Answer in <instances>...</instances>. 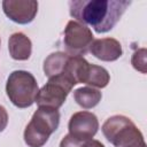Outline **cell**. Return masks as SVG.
Listing matches in <instances>:
<instances>
[{"label": "cell", "mask_w": 147, "mask_h": 147, "mask_svg": "<svg viewBox=\"0 0 147 147\" xmlns=\"http://www.w3.org/2000/svg\"><path fill=\"white\" fill-rule=\"evenodd\" d=\"M130 5L131 1L126 0H72L69 1V9L77 22L105 33L117 24Z\"/></svg>", "instance_id": "obj_1"}, {"label": "cell", "mask_w": 147, "mask_h": 147, "mask_svg": "<svg viewBox=\"0 0 147 147\" xmlns=\"http://www.w3.org/2000/svg\"><path fill=\"white\" fill-rule=\"evenodd\" d=\"M102 133L115 147H146L141 131L123 115L109 117L102 125Z\"/></svg>", "instance_id": "obj_2"}, {"label": "cell", "mask_w": 147, "mask_h": 147, "mask_svg": "<svg viewBox=\"0 0 147 147\" xmlns=\"http://www.w3.org/2000/svg\"><path fill=\"white\" fill-rule=\"evenodd\" d=\"M59 124L60 113L57 109L39 107L24 130L25 144L29 147H42L49 136L56 131Z\"/></svg>", "instance_id": "obj_3"}, {"label": "cell", "mask_w": 147, "mask_h": 147, "mask_svg": "<svg viewBox=\"0 0 147 147\" xmlns=\"http://www.w3.org/2000/svg\"><path fill=\"white\" fill-rule=\"evenodd\" d=\"M38 83L34 76L25 70L13 71L6 84V92L11 103L18 108H28L36 101Z\"/></svg>", "instance_id": "obj_4"}, {"label": "cell", "mask_w": 147, "mask_h": 147, "mask_svg": "<svg viewBox=\"0 0 147 147\" xmlns=\"http://www.w3.org/2000/svg\"><path fill=\"white\" fill-rule=\"evenodd\" d=\"M72 87L71 83L63 76L48 78V82L38 91L34 102L39 107L59 109L64 103Z\"/></svg>", "instance_id": "obj_5"}, {"label": "cell", "mask_w": 147, "mask_h": 147, "mask_svg": "<svg viewBox=\"0 0 147 147\" xmlns=\"http://www.w3.org/2000/svg\"><path fill=\"white\" fill-rule=\"evenodd\" d=\"M93 41V33L86 25L77 22L69 21L64 29L63 42L68 54L72 56L85 55L90 51Z\"/></svg>", "instance_id": "obj_6"}, {"label": "cell", "mask_w": 147, "mask_h": 147, "mask_svg": "<svg viewBox=\"0 0 147 147\" xmlns=\"http://www.w3.org/2000/svg\"><path fill=\"white\" fill-rule=\"evenodd\" d=\"M69 134L72 137L87 141L91 140L99 129V121L93 113L90 111H78L75 113L68 124Z\"/></svg>", "instance_id": "obj_7"}, {"label": "cell", "mask_w": 147, "mask_h": 147, "mask_svg": "<svg viewBox=\"0 0 147 147\" xmlns=\"http://www.w3.org/2000/svg\"><path fill=\"white\" fill-rule=\"evenodd\" d=\"M5 15L15 23L28 24L33 21L38 11V2L34 0H5L2 1Z\"/></svg>", "instance_id": "obj_8"}, {"label": "cell", "mask_w": 147, "mask_h": 147, "mask_svg": "<svg viewBox=\"0 0 147 147\" xmlns=\"http://www.w3.org/2000/svg\"><path fill=\"white\" fill-rule=\"evenodd\" d=\"M90 52L96 59L106 62L116 61L123 54L121 42L114 38H101L93 40L90 46Z\"/></svg>", "instance_id": "obj_9"}, {"label": "cell", "mask_w": 147, "mask_h": 147, "mask_svg": "<svg viewBox=\"0 0 147 147\" xmlns=\"http://www.w3.org/2000/svg\"><path fill=\"white\" fill-rule=\"evenodd\" d=\"M9 54L14 60L25 61L30 57L32 51V44L29 37L22 32H15L9 37L8 40Z\"/></svg>", "instance_id": "obj_10"}, {"label": "cell", "mask_w": 147, "mask_h": 147, "mask_svg": "<svg viewBox=\"0 0 147 147\" xmlns=\"http://www.w3.org/2000/svg\"><path fill=\"white\" fill-rule=\"evenodd\" d=\"M69 54L64 52H55L49 54L44 61V72L48 78L60 76L63 72Z\"/></svg>", "instance_id": "obj_11"}, {"label": "cell", "mask_w": 147, "mask_h": 147, "mask_svg": "<svg viewBox=\"0 0 147 147\" xmlns=\"http://www.w3.org/2000/svg\"><path fill=\"white\" fill-rule=\"evenodd\" d=\"M101 98H102L101 92L99 90L90 87V86L77 88L74 92L75 101L84 109H91V108L95 107L101 101Z\"/></svg>", "instance_id": "obj_12"}, {"label": "cell", "mask_w": 147, "mask_h": 147, "mask_svg": "<svg viewBox=\"0 0 147 147\" xmlns=\"http://www.w3.org/2000/svg\"><path fill=\"white\" fill-rule=\"evenodd\" d=\"M109 80H110L109 72L103 67L95 65V64L88 65L84 84L99 87V88H103L109 84Z\"/></svg>", "instance_id": "obj_13"}, {"label": "cell", "mask_w": 147, "mask_h": 147, "mask_svg": "<svg viewBox=\"0 0 147 147\" xmlns=\"http://www.w3.org/2000/svg\"><path fill=\"white\" fill-rule=\"evenodd\" d=\"M146 55H147V51L146 48H140L138 51H136L132 54L131 57V63L133 65V68L138 71H140L141 74H146L147 72V64H146Z\"/></svg>", "instance_id": "obj_14"}, {"label": "cell", "mask_w": 147, "mask_h": 147, "mask_svg": "<svg viewBox=\"0 0 147 147\" xmlns=\"http://www.w3.org/2000/svg\"><path fill=\"white\" fill-rule=\"evenodd\" d=\"M85 141L79 140L71 134H67L63 137V139L60 142V147H83Z\"/></svg>", "instance_id": "obj_15"}, {"label": "cell", "mask_w": 147, "mask_h": 147, "mask_svg": "<svg viewBox=\"0 0 147 147\" xmlns=\"http://www.w3.org/2000/svg\"><path fill=\"white\" fill-rule=\"evenodd\" d=\"M8 124V114L5 107L0 105V132H2Z\"/></svg>", "instance_id": "obj_16"}, {"label": "cell", "mask_w": 147, "mask_h": 147, "mask_svg": "<svg viewBox=\"0 0 147 147\" xmlns=\"http://www.w3.org/2000/svg\"><path fill=\"white\" fill-rule=\"evenodd\" d=\"M83 147H105V145L101 144L99 140H93V139H91V140L85 141L84 145H83Z\"/></svg>", "instance_id": "obj_17"}]
</instances>
